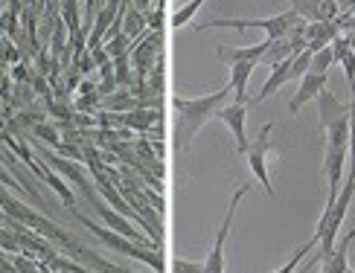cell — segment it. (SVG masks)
Instances as JSON below:
<instances>
[{"label":"cell","mask_w":355,"mask_h":273,"mask_svg":"<svg viewBox=\"0 0 355 273\" xmlns=\"http://www.w3.org/2000/svg\"><path fill=\"white\" fill-rule=\"evenodd\" d=\"M318 114H320V125L329 128L332 123H338V119H347L349 116V105H344L341 99H335V94L327 87L318 94Z\"/></svg>","instance_id":"cell-13"},{"label":"cell","mask_w":355,"mask_h":273,"mask_svg":"<svg viewBox=\"0 0 355 273\" xmlns=\"http://www.w3.org/2000/svg\"><path fill=\"white\" fill-rule=\"evenodd\" d=\"M315 247H318V245H315V238H309V241H306V245H303V247H297V250H294V256H291V259H288V262H286L283 267H279L277 273H294V270H297V267H300V262H303V259H306V256H309V253H312Z\"/></svg>","instance_id":"cell-27"},{"label":"cell","mask_w":355,"mask_h":273,"mask_svg":"<svg viewBox=\"0 0 355 273\" xmlns=\"http://www.w3.org/2000/svg\"><path fill=\"white\" fill-rule=\"evenodd\" d=\"M207 3V0H189V3L187 6H181V9H178L175 15H172V18H169V24L175 26V29H181V26H187L192 18H196V12L201 9Z\"/></svg>","instance_id":"cell-24"},{"label":"cell","mask_w":355,"mask_h":273,"mask_svg":"<svg viewBox=\"0 0 355 273\" xmlns=\"http://www.w3.org/2000/svg\"><path fill=\"white\" fill-rule=\"evenodd\" d=\"M73 215H76L87 230H91L102 245H108L114 253H125V256H131V259H137V262H143V265H149V267H155V273H166V259H164V253L160 250H152V247H143V245H137V241H131V238H125V236H120V233H114V230H108L105 224H96V221H91V218H85V215H79L76 209H70Z\"/></svg>","instance_id":"cell-3"},{"label":"cell","mask_w":355,"mask_h":273,"mask_svg":"<svg viewBox=\"0 0 355 273\" xmlns=\"http://www.w3.org/2000/svg\"><path fill=\"white\" fill-rule=\"evenodd\" d=\"M76 62H73V67H76V73L79 76H87V73H94L96 70V64H94V55H91V50H85V53H79V55H73Z\"/></svg>","instance_id":"cell-31"},{"label":"cell","mask_w":355,"mask_h":273,"mask_svg":"<svg viewBox=\"0 0 355 273\" xmlns=\"http://www.w3.org/2000/svg\"><path fill=\"white\" fill-rule=\"evenodd\" d=\"M303 18L294 9H288V12H283V15H274V18H259V21H239V18H230V21H204V24H198L196 29L201 33V29H262L265 33V38H286L294 26H297Z\"/></svg>","instance_id":"cell-4"},{"label":"cell","mask_w":355,"mask_h":273,"mask_svg":"<svg viewBox=\"0 0 355 273\" xmlns=\"http://www.w3.org/2000/svg\"><path fill=\"white\" fill-rule=\"evenodd\" d=\"M347 41H349V50L355 53V33H349V35H347Z\"/></svg>","instance_id":"cell-35"},{"label":"cell","mask_w":355,"mask_h":273,"mask_svg":"<svg viewBox=\"0 0 355 273\" xmlns=\"http://www.w3.org/2000/svg\"><path fill=\"white\" fill-rule=\"evenodd\" d=\"M352 198H355V177H347V184L341 186V192H338V198H335V201H327V206H323V215H320L318 230H315V236H312L320 253L315 256L312 265L323 262V259H327V256L335 250L338 233H341V224H344V218H347V209H349ZM312 265H309V267H312Z\"/></svg>","instance_id":"cell-2"},{"label":"cell","mask_w":355,"mask_h":273,"mask_svg":"<svg viewBox=\"0 0 355 273\" xmlns=\"http://www.w3.org/2000/svg\"><path fill=\"white\" fill-rule=\"evenodd\" d=\"M248 108L250 105H239V102H225L221 108L216 111V119H221L230 131H233V140H236V151L245 157L248 151V136H245V123H248Z\"/></svg>","instance_id":"cell-10"},{"label":"cell","mask_w":355,"mask_h":273,"mask_svg":"<svg viewBox=\"0 0 355 273\" xmlns=\"http://www.w3.org/2000/svg\"><path fill=\"white\" fill-rule=\"evenodd\" d=\"M102 47L108 50V55L111 58H116V55H125V53H131V47H135V41H131L125 33H120V35H114L111 41H105Z\"/></svg>","instance_id":"cell-29"},{"label":"cell","mask_w":355,"mask_h":273,"mask_svg":"<svg viewBox=\"0 0 355 273\" xmlns=\"http://www.w3.org/2000/svg\"><path fill=\"white\" fill-rule=\"evenodd\" d=\"M248 184L245 186H239L233 192V198H230V206H227V212H225V221H221V227H218V233H216V241H213V250H210V256L204 259V273H225V241H227V236H230V227H233V218H236V209H239V204H242V198L248 195Z\"/></svg>","instance_id":"cell-5"},{"label":"cell","mask_w":355,"mask_h":273,"mask_svg":"<svg viewBox=\"0 0 355 273\" xmlns=\"http://www.w3.org/2000/svg\"><path fill=\"white\" fill-rule=\"evenodd\" d=\"M291 55H297V53H294L288 38H265V53L259 58V64L277 67L279 62H286V58H291Z\"/></svg>","instance_id":"cell-19"},{"label":"cell","mask_w":355,"mask_h":273,"mask_svg":"<svg viewBox=\"0 0 355 273\" xmlns=\"http://www.w3.org/2000/svg\"><path fill=\"white\" fill-rule=\"evenodd\" d=\"M123 33L131 38V41H140L146 33H149V26H146V15L135 6H128L125 15H123Z\"/></svg>","instance_id":"cell-22"},{"label":"cell","mask_w":355,"mask_h":273,"mask_svg":"<svg viewBox=\"0 0 355 273\" xmlns=\"http://www.w3.org/2000/svg\"><path fill=\"white\" fill-rule=\"evenodd\" d=\"M341 67H344V76H347V82H349V87H352V85H355V53H352V50L341 58Z\"/></svg>","instance_id":"cell-33"},{"label":"cell","mask_w":355,"mask_h":273,"mask_svg":"<svg viewBox=\"0 0 355 273\" xmlns=\"http://www.w3.org/2000/svg\"><path fill=\"white\" fill-rule=\"evenodd\" d=\"M288 3L306 24L309 21H335L338 12H341L338 0H288Z\"/></svg>","instance_id":"cell-11"},{"label":"cell","mask_w":355,"mask_h":273,"mask_svg":"<svg viewBox=\"0 0 355 273\" xmlns=\"http://www.w3.org/2000/svg\"><path fill=\"white\" fill-rule=\"evenodd\" d=\"M166 24V0H157V6L146 12V26L155 29V33H164Z\"/></svg>","instance_id":"cell-28"},{"label":"cell","mask_w":355,"mask_h":273,"mask_svg":"<svg viewBox=\"0 0 355 273\" xmlns=\"http://www.w3.org/2000/svg\"><path fill=\"white\" fill-rule=\"evenodd\" d=\"M111 64H114V79H116V87H131V85H135L137 76H135V70H131V53L111 58Z\"/></svg>","instance_id":"cell-23"},{"label":"cell","mask_w":355,"mask_h":273,"mask_svg":"<svg viewBox=\"0 0 355 273\" xmlns=\"http://www.w3.org/2000/svg\"><path fill=\"white\" fill-rule=\"evenodd\" d=\"M347 273H355V270H352V267H349V270H347Z\"/></svg>","instance_id":"cell-36"},{"label":"cell","mask_w":355,"mask_h":273,"mask_svg":"<svg viewBox=\"0 0 355 273\" xmlns=\"http://www.w3.org/2000/svg\"><path fill=\"white\" fill-rule=\"evenodd\" d=\"M352 241H355V230H349L335 245V250L320 262V273H347L349 270V245H352Z\"/></svg>","instance_id":"cell-15"},{"label":"cell","mask_w":355,"mask_h":273,"mask_svg":"<svg viewBox=\"0 0 355 273\" xmlns=\"http://www.w3.org/2000/svg\"><path fill=\"white\" fill-rule=\"evenodd\" d=\"M329 47H332V53H335V62H341V58L349 53V41H347V35H344V38L338 35V38L329 44Z\"/></svg>","instance_id":"cell-34"},{"label":"cell","mask_w":355,"mask_h":273,"mask_svg":"<svg viewBox=\"0 0 355 273\" xmlns=\"http://www.w3.org/2000/svg\"><path fill=\"white\" fill-rule=\"evenodd\" d=\"M257 64L250 62H239V64H230V94L233 102L248 105V82H250V73H254Z\"/></svg>","instance_id":"cell-17"},{"label":"cell","mask_w":355,"mask_h":273,"mask_svg":"<svg viewBox=\"0 0 355 273\" xmlns=\"http://www.w3.org/2000/svg\"><path fill=\"white\" fill-rule=\"evenodd\" d=\"M38 157L41 160H47V166L55 172V175H62L67 184H73L79 192L91 184V177H87V172H82V166L76 163V160H67V157H62V155H55V151H50V148H44V143H38Z\"/></svg>","instance_id":"cell-9"},{"label":"cell","mask_w":355,"mask_h":273,"mask_svg":"<svg viewBox=\"0 0 355 273\" xmlns=\"http://www.w3.org/2000/svg\"><path fill=\"white\" fill-rule=\"evenodd\" d=\"M227 94L230 90H216V94H207L201 99H184V96H172V108H175V116H178V148H189L192 140H196V134L216 119V111L221 105L227 102Z\"/></svg>","instance_id":"cell-1"},{"label":"cell","mask_w":355,"mask_h":273,"mask_svg":"<svg viewBox=\"0 0 355 273\" xmlns=\"http://www.w3.org/2000/svg\"><path fill=\"white\" fill-rule=\"evenodd\" d=\"M271 134H274V123L262 125L259 136H257V140L248 146L245 157H248L250 172H254V175L259 177V184H262L265 195H271V198H274L277 192H274V186H271V175H268V148H271Z\"/></svg>","instance_id":"cell-6"},{"label":"cell","mask_w":355,"mask_h":273,"mask_svg":"<svg viewBox=\"0 0 355 273\" xmlns=\"http://www.w3.org/2000/svg\"><path fill=\"white\" fill-rule=\"evenodd\" d=\"M349 177H355V85H352V102H349Z\"/></svg>","instance_id":"cell-30"},{"label":"cell","mask_w":355,"mask_h":273,"mask_svg":"<svg viewBox=\"0 0 355 273\" xmlns=\"http://www.w3.org/2000/svg\"><path fill=\"white\" fill-rule=\"evenodd\" d=\"M172 273H204V265L189 262V259H175L172 262Z\"/></svg>","instance_id":"cell-32"},{"label":"cell","mask_w":355,"mask_h":273,"mask_svg":"<svg viewBox=\"0 0 355 273\" xmlns=\"http://www.w3.org/2000/svg\"><path fill=\"white\" fill-rule=\"evenodd\" d=\"M349 160V143H329L327 140V157H323V172L329 180V201L338 198L341 192V177H344V166Z\"/></svg>","instance_id":"cell-8"},{"label":"cell","mask_w":355,"mask_h":273,"mask_svg":"<svg viewBox=\"0 0 355 273\" xmlns=\"http://www.w3.org/2000/svg\"><path fill=\"white\" fill-rule=\"evenodd\" d=\"M338 26L335 21H309L306 24V44H309V50L318 53L323 47H329V44L338 38Z\"/></svg>","instance_id":"cell-14"},{"label":"cell","mask_w":355,"mask_h":273,"mask_svg":"<svg viewBox=\"0 0 355 273\" xmlns=\"http://www.w3.org/2000/svg\"><path fill=\"white\" fill-rule=\"evenodd\" d=\"M265 53V41L257 44H248V47H218L216 55L227 64H239V62H250V64H259V58Z\"/></svg>","instance_id":"cell-16"},{"label":"cell","mask_w":355,"mask_h":273,"mask_svg":"<svg viewBox=\"0 0 355 273\" xmlns=\"http://www.w3.org/2000/svg\"><path fill=\"white\" fill-rule=\"evenodd\" d=\"M120 116H123V128L140 131V134H149L155 123H160V111L155 108H135L131 114H120Z\"/></svg>","instance_id":"cell-20"},{"label":"cell","mask_w":355,"mask_h":273,"mask_svg":"<svg viewBox=\"0 0 355 273\" xmlns=\"http://www.w3.org/2000/svg\"><path fill=\"white\" fill-rule=\"evenodd\" d=\"M320 90H327V76H323V73H306L303 79H300L297 94H294V99L288 102V111H291V114H297L306 102L318 99Z\"/></svg>","instance_id":"cell-12"},{"label":"cell","mask_w":355,"mask_h":273,"mask_svg":"<svg viewBox=\"0 0 355 273\" xmlns=\"http://www.w3.org/2000/svg\"><path fill=\"white\" fill-rule=\"evenodd\" d=\"M160 53H164V33L149 29L140 41H135V47H131V67H135L137 79H146L155 70V58Z\"/></svg>","instance_id":"cell-7"},{"label":"cell","mask_w":355,"mask_h":273,"mask_svg":"<svg viewBox=\"0 0 355 273\" xmlns=\"http://www.w3.org/2000/svg\"><path fill=\"white\" fill-rule=\"evenodd\" d=\"M332 64H335V53H332V47H323V50L312 53V64H309V73H323V76H327Z\"/></svg>","instance_id":"cell-26"},{"label":"cell","mask_w":355,"mask_h":273,"mask_svg":"<svg viewBox=\"0 0 355 273\" xmlns=\"http://www.w3.org/2000/svg\"><path fill=\"white\" fill-rule=\"evenodd\" d=\"M33 172H35V175H41V177L47 180V184L58 192V198L64 201V206H67V209H76V195H73V189L67 186V180H64L62 175H55L53 169H44V166H38V163L33 166Z\"/></svg>","instance_id":"cell-21"},{"label":"cell","mask_w":355,"mask_h":273,"mask_svg":"<svg viewBox=\"0 0 355 273\" xmlns=\"http://www.w3.org/2000/svg\"><path fill=\"white\" fill-rule=\"evenodd\" d=\"M29 131H33V136H35L38 143L50 146V148H55L58 143H62V136H58V128H55V125H50V123H38V125H33Z\"/></svg>","instance_id":"cell-25"},{"label":"cell","mask_w":355,"mask_h":273,"mask_svg":"<svg viewBox=\"0 0 355 273\" xmlns=\"http://www.w3.org/2000/svg\"><path fill=\"white\" fill-rule=\"evenodd\" d=\"M135 108H137V96L125 87H116L114 94L102 96V105H99V111H105V114H131Z\"/></svg>","instance_id":"cell-18"}]
</instances>
